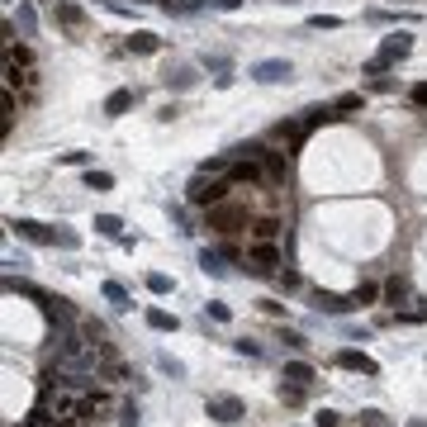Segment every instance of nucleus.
<instances>
[{
	"label": "nucleus",
	"mask_w": 427,
	"mask_h": 427,
	"mask_svg": "<svg viewBox=\"0 0 427 427\" xmlns=\"http://www.w3.org/2000/svg\"><path fill=\"white\" fill-rule=\"evenodd\" d=\"M275 342H285L290 351H304V347H309V337H304V332H295V328H285V323H280V332H275Z\"/></svg>",
	"instance_id": "nucleus-24"
},
{
	"label": "nucleus",
	"mask_w": 427,
	"mask_h": 427,
	"mask_svg": "<svg viewBox=\"0 0 427 427\" xmlns=\"http://www.w3.org/2000/svg\"><path fill=\"white\" fill-rule=\"evenodd\" d=\"M271 138H280V142H300V138H304V124H295V119H280V124L271 128Z\"/></svg>",
	"instance_id": "nucleus-22"
},
{
	"label": "nucleus",
	"mask_w": 427,
	"mask_h": 427,
	"mask_svg": "<svg viewBox=\"0 0 427 427\" xmlns=\"http://www.w3.org/2000/svg\"><path fill=\"white\" fill-rule=\"evenodd\" d=\"M223 261H228V256L214 252V247H205V252H200V271H205V275H214V280H223V275H228V266H223Z\"/></svg>",
	"instance_id": "nucleus-16"
},
{
	"label": "nucleus",
	"mask_w": 427,
	"mask_h": 427,
	"mask_svg": "<svg viewBox=\"0 0 427 427\" xmlns=\"http://www.w3.org/2000/svg\"><path fill=\"white\" fill-rule=\"evenodd\" d=\"M205 228H214V233H237V228H247V209L233 205V200H219V205L205 209Z\"/></svg>",
	"instance_id": "nucleus-2"
},
{
	"label": "nucleus",
	"mask_w": 427,
	"mask_h": 427,
	"mask_svg": "<svg viewBox=\"0 0 427 427\" xmlns=\"http://www.w3.org/2000/svg\"><path fill=\"white\" fill-rule=\"evenodd\" d=\"M328 119H332V110H328V105H314V110H304V119H300V124H304V128H318V124H328Z\"/></svg>",
	"instance_id": "nucleus-27"
},
{
	"label": "nucleus",
	"mask_w": 427,
	"mask_h": 427,
	"mask_svg": "<svg viewBox=\"0 0 427 427\" xmlns=\"http://www.w3.org/2000/svg\"><path fill=\"white\" fill-rule=\"evenodd\" d=\"M147 328H152V332H176V328H181V318L166 314V309H147Z\"/></svg>",
	"instance_id": "nucleus-17"
},
{
	"label": "nucleus",
	"mask_w": 427,
	"mask_h": 427,
	"mask_svg": "<svg viewBox=\"0 0 427 427\" xmlns=\"http://www.w3.org/2000/svg\"><path fill=\"white\" fill-rule=\"evenodd\" d=\"M337 365H342V370H361V375H375V370H380V365L375 361H370V356H365V351H337Z\"/></svg>",
	"instance_id": "nucleus-10"
},
{
	"label": "nucleus",
	"mask_w": 427,
	"mask_h": 427,
	"mask_svg": "<svg viewBox=\"0 0 427 427\" xmlns=\"http://www.w3.org/2000/svg\"><path fill=\"white\" fill-rule=\"evenodd\" d=\"M119 418H124L119 427H138V409H133V404H124V413H119Z\"/></svg>",
	"instance_id": "nucleus-45"
},
{
	"label": "nucleus",
	"mask_w": 427,
	"mask_h": 427,
	"mask_svg": "<svg viewBox=\"0 0 427 427\" xmlns=\"http://www.w3.org/2000/svg\"><path fill=\"white\" fill-rule=\"evenodd\" d=\"M280 399H285V404H304V385H290V380H280Z\"/></svg>",
	"instance_id": "nucleus-34"
},
{
	"label": "nucleus",
	"mask_w": 427,
	"mask_h": 427,
	"mask_svg": "<svg viewBox=\"0 0 427 427\" xmlns=\"http://www.w3.org/2000/svg\"><path fill=\"white\" fill-rule=\"evenodd\" d=\"M252 81H261V86H280V81L295 76V67L285 62V57H266V62H252V72H247Z\"/></svg>",
	"instance_id": "nucleus-5"
},
{
	"label": "nucleus",
	"mask_w": 427,
	"mask_h": 427,
	"mask_svg": "<svg viewBox=\"0 0 427 427\" xmlns=\"http://www.w3.org/2000/svg\"><path fill=\"white\" fill-rule=\"evenodd\" d=\"M314 309H318V314L342 318V314H351V309H361V304H356V300H342V295H328V290H314Z\"/></svg>",
	"instance_id": "nucleus-8"
},
{
	"label": "nucleus",
	"mask_w": 427,
	"mask_h": 427,
	"mask_svg": "<svg viewBox=\"0 0 427 427\" xmlns=\"http://www.w3.org/2000/svg\"><path fill=\"white\" fill-rule=\"evenodd\" d=\"M413 52V33L409 29H394V33H385V43H380V57L394 67V62H404Z\"/></svg>",
	"instance_id": "nucleus-6"
},
{
	"label": "nucleus",
	"mask_w": 427,
	"mask_h": 427,
	"mask_svg": "<svg viewBox=\"0 0 427 427\" xmlns=\"http://www.w3.org/2000/svg\"><path fill=\"white\" fill-rule=\"evenodd\" d=\"M147 290H152V295H171V275H161V271H152V275H147Z\"/></svg>",
	"instance_id": "nucleus-31"
},
{
	"label": "nucleus",
	"mask_w": 427,
	"mask_h": 427,
	"mask_svg": "<svg viewBox=\"0 0 427 427\" xmlns=\"http://www.w3.org/2000/svg\"><path fill=\"white\" fill-rule=\"evenodd\" d=\"M280 380H290V385H304V389H309V385H314V380H318V370H314V365H309V361H285Z\"/></svg>",
	"instance_id": "nucleus-11"
},
{
	"label": "nucleus",
	"mask_w": 427,
	"mask_h": 427,
	"mask_svg": "<svg viewBox=\"0 0 427 427\" xmlns=\"http://www.w3.org/2000/svg\"><path fill=\"white\" fill-rule=\"evenodd\" d=\"M52 19H57V24H67V29H76V24H86V10H81V5H72V0H57V5H52Z\"/></svg>",
	"instance_id": "nucleus-14"
},
{
	"label": "nucleus",
	"mask_w": 427,
	"mask_h": 427,
	"mask_svg": "<svg viewBox=\"0 0 427 427\" xmlns=\"http://www.w3.org/2000/svg\"><path fill=\"white\" fill-rule=\"evenodd\" d=\"M161 47V38L157 33H147V29H138L133 38H128V52H157Z\"/></svg>",
	"instance_id": "nucleus-20"
},
{
	"label": "nucleus",
	"mask_w": 427,
	"mask_h": 427,
	"mask_svg": "<svg viewBox=\"0 0 427 427\" xmlns=\"http://www.w3.org/2000/svg\"><path fill=\"white\" fill-rule=\"evenodd\" d=\"M62 161H67V166H86V161H91V152H62Z\"/></svg>",
	"instance_id": "nucleus-43"
},
{
	"label": "nucleus",
	"mask_w": 427,
	"mask_h": 427,
	"mask_svg": "<svg viewBox=\"0 0 427 427\" xmlns=\"http://www.w3.org/2000/svg\"><path fill=\"white\" fill-rule=\"evenodd\" d=\"M205 67H214V72H228V57H219V52L209 57V52H205Z\"/></svg>",
	"instance_id": "nucleus-46"
},
{
	"label": "nucleus",
	"mask_w": 427,
	"mask_h": 427,
	"mask_svg": "<svg viewBox=\"0 0 427 427\" xmlns=\"http://www.w3.org/2000/svg\"><path fill=\"white\" fill-rule=\"evenodd\" d=\"M361 427H385V413L380 409H361Z\"/></svg>",
	"instance_id": "nucleus-39"
},
{
	"label": "nucleus",
	"mask_w": 427,
	"mask_h": 427,
	"mask_svg": "<svg viewBox=\"0 0 427 427\" xmlns=\"http://www.w3.org/2000/svg\"><path fill=\"white\" fill-rule=\"evenodd\" d=\"M266 161L261 157H233V171H228V181L233 186H266Z\"/></svg>",
	"instance_id": "nucleus-4"
},
{
	"label": "nucleus",
	"mask_w": 427,
	"mask_h": 427,
	"mask_svg": "<svg viewBox=\"0 0 427 427\" xmlns=\"http://www.w3.org/2000/svg\"><path fill=\"white\" fill-rule=\"evenodd\" d=\"M409 427H427V423H409Z\"/></svg>",
	"instance_id": "nucleus-48"
},
{
	"label": "nucleus",
	"mask_w": 427,
	"mask_h": 427,
	"mask_svg": "<svg viewBox=\"0 0 427 427\" xmlns=\"http://www.w3.org/2000/svg\"><path fill=\"white\" fill-rule=\"evenodd\" d=\"M52 247H67V252H72V247H81V233H72V228H57V233H52Z\"/></svg>",
	"instance_id": "nucleus-33"
},
{
	"label": "nucleus",
	"mask_w": 427,
	"mask_h": 427,
	"mask_svg": "<svg viewBox=\"0 0 427 427\" xmlns=\"http://www.w3.org/2000/svg\"><path fill=\"white\" fill-rule=\"evenodd\" d=\"M19 29H24V38H33V29H38V19H33V10H19Z\"/></svg>",
	"instance_id": "nucleus-41"
},
{
	"label": "nucleus",
	"mask_w": 427,
	"mask_h": 427,
	"mask_svg": "<svg viewBox=\"0 0 427 427\" xmlns=\"http://www.w3.org/2000/svg\"><path fill=\"white\" fill-rule=\"evenodd\" d=\"M161 81H166V91H195V86H200V72H195V67H171Z\"/></svg>",
	"instance_id": "nucleus-9"
},
{
	"label": "nucleus",
	"mask_w": 427,
	"mask_h": 427,
	"mask_svg": "<svg viewBox=\"0 0 427 427\" xmlns=\"http://www.w3.org/2000/svg\"><path fill=\"white\" fill-rule=\"evenodd\" d=\"M409 95H413V105H423V110H427V81H418Z\"/></svg>",
	"instance_id": "nucleus-44"
},
{
	"label": "nucleus",
	"mask_w": 427,
	"mask_h": 427,
	"mask_svg": "<svg viewBox=\"0 0 427 427\" xmlns=\"http://www.w3.org/2000/svg\"><path fill=\"white\" fill-rule=\"evenodd\" d=\"M166 15H200V0H161Z\"/></svg>",
	"instance_id": "nucleus-26"
},
{
	"label": "nucleus",
	"mask_w": 427,
	"mask_h": 427,
	"mask_svg": "<svg viewBox=\"0 0 427 427\" xmlns=\"http://www.w3.org/2000/svg\"><path fill=\"white\" fill-rule=\"evenodd\" d=\"M219 5H223V10H233V5H237V0H219Z\"/></svg>",
	"instance_id": "nucleus-47"
},
{
	"label": "nucleus",
	"mask_w": 427,
	"mask_h": 427,
	"mask_svg": "<svg viewBox=\"0 0 427 427\" xmlns=\"http://www.w3.org/2000/svg\"><path fill=\"white\" fill-rule=\"evenodd\" d=\"M337 24H342L337 15H314V19H309V29H337Z\"/></svg>",
	"instance_id": "nucleus-42"
},
{
	"label": "nucleus",
	"mask_w": 427,
	"mask_h": 427,
	"mask_svg": "<svg viewBox=\"0 0 427 427\" xmlns=\"http://www.w3.org/2000/svg\"><path fill=\"white\" fill-rule=\"evenodd\" d=\"M275 266H280V247L275 242H252V275H275Z\"/></svg>",
	"instance_id": "nucleus-7"
},
{
	"label": "nucleus",
	"mask_w": 427,
	"mask_h": 427,
	"mask_svg": "<svg viewBox=\"0 0 427 427\" xmlns=\"http://www.w3.org/2000/svg\"><path fill=\"white\" fill-rule=\"evenodd\" d=\"M105 300H110L114 309H133V295H128L119 280H105Z\"/></svg>",
	"instance_id": "nucleus-21"
},
{
	"label": "nucleus",
	"mask_w": 427,
	"mask_h": 427,
	"mask_svg": "<svg viewBox=\"0 0 427 427\" xmlns=\"http://www.w3.org/2000/svg\"><path fill=\"white\" fill-rule=\"evenodd\" d=\"M133 100H138V91H110V100H105V114H110V119H119V114H124Z\"/></svg>",
	"instance_id": "nucleus-18"
},
{
	"label": "nucleus",
	"mask_w": 427,
	"mask_h": 427,
	"mask_svg": "<svg viewBox=\"0 0 427 427\" xmlns=\"http://www.w3.org/2000/svg\"><path fill=\"white\" fill-rule=\"evenodd\" d=\"M209 318H214V323H228V318H233V309H228V304H219V300H214V304H209Z\"/></svg>",
	"instance_id": "nucleus-40"
},
{
	"label": "nucleus",
	"mask_w": 427,
	"mask_h": 427,
	"mask_svg": "<svg viewBox=\"0 0 427 427\" xmlns=\"http://www.w3.org/2000/svg\"><path fill=\"white\" fill-rule=\"evenodd\" d=\"M200 171H205V176H228V171H233V157H205V161H200Z\"/></svg>",
	"instance_id": "nucleus-25"
},
{
	"label": "nucleus",
	"mask_w": 427,
	"mask_h": 427,
	"mask_svg": "<svg viewBox=\"0 0 427 427\" xmlns=\"http://www.w3.org/2000/svg\"><path fill=\"white\" fill-rule=\"evenodd\" d=\"M228 186H233V181H219V176L195 171V176H190V186H186V200L209 209V205H219V200H228Z\"/></svg>",
	"instance_id": "nucleus-1"
},
{
	"label": "nucleus",
	"mask_w": 427,
	"mask_h": 427,
	"mask_svg": "<svg viewBox=\"0 0 427 427\" xmlns=\"http://www.w3.org/2000/svg\"><path fill=\"white\" fill-rule=\"evenodd\" d=\"M261 161H266V171L275 176V181H285V176H290V161H285L280 152H266V157H261Z\"/></svg>",
	"instance_id": "nucleus-29"
},
{
	"label": "nucleus",
	"mask_w": 427,
	"mask_h": 427,
	"mask_svg": "<svg viewBox=\"0 0 427 427\" xmlns=\"http://www.w3.org/2000/svg\"><path fill=\"white\" fill-rule=\"evenodd\" d=\"M409 295H413V285L404 280V275H389V280H385V304H409Z\"/></svg>",
	"instance_id": "nucleus-15"
},
{
	"label": "nucleus",
	"mask_w": 427,
	"mask_h": 427,
	"mask_svg": "<svg viewBox=\"0 0 427 427\" xmlns=\"http://www.w3.org/2000/svg\"><path fill=\"white\" fill-rule=\"evenodd\" d=\"M24 427H57V418H52V413H47L43 404H33V413L24 418Z\"/></svg>",
	"instance_id": "nucleus-28"
},
{
	"label": "nucleus",
	"mask_w": 427,
	"mask_h": 427,
	"mask_svg": "<svg viewBox=\"0 0 427 427\" xmlns=\"http://www.w3.org/2000/svg\"><path fill=\"white\" fill-rule=\"evenodd\" d=\"M247 228H252V242H275V237H280V219H275V214H266V219H252Z\"/></svg>",
	"instance_id": "nucleus-13"
},
{
	"label": "nucleus",
	"mask_w": 427,
	"mask_h": 427,
	"mask_svg": "<svg viewBox=\"0 0 427 427\" xmlns=\"http://www.w3.org/2000/svg\"><path fill=\"white\" fill-rule=\"evenodd\" d=\"M10 228H15L19 237H29V242H38V247H47V242H52V233H47L43 223H33V219H10Z\"/></svg>",
	"instance_id": "nucleus-12"
},
{
	"label": "nucleus",
	"mask_w": 427,
	"mask_h": 427,
	"mask_svg": "<svg viewBox=\"0 0 427 427\" xmlns=\"http://www.w3.org/2000/svg\"><path fill=\"white\" fill-rule=\"evenodd\" d=\"M233 351H237V356H252V361H261V342H252V337H237Z\"/></svg>",
	"instance_id": "nucleus-32"
},
{
	"label": "nucleus",
	"mask_w": 427,
	"mask_h": 427,
	"mask_svg": "<svg viewBox=\"0 0 427 427\" xmlns=\"http://www.w3.org/2000/svg\"><path fill=\"white\" fill-rule=\"evenodd\" d=\"M314 427H342V413H332V409H318V413H314Z\"/></svg>",
	"instance_id": "nucleus-35"
},
{
	"label": "nucleus",
	"mask_w": 427,
	"mask_h": 427,
	"mask_svg": "<svg viewBox=\"0 0 427 427\" xmlns=\"http://www.w3.org/2000/svg\"><path fill=\"white\" fill-rule=\"evenodd\" d=\"M205 413L209 418H214V423H223V427H233V423H242V418H247V404H242V399L237 394H214L205 404Z\"/></svg>",
	"instance_id": "nucleus-3"
},
{
	"label": "nucleus",
	"mask_w": 427,
	"mask_h": 427,
	"mask_svg": "<svg viewBox=\"0 0 427 427\" xmlns=\"http://www.w3.org/2000/svg\"><path fill=\"white\" fill-rule=\"evenodd\" d=\"M275 285H280L285 295H290V290H300V271H275Z\"/></svg>",
	"instance_id": "nucleus-37"
},
{
	"label": "nucleus",
	"mask_w": 427,
	"mask_h": 427,
	"mask_svg": "<svg viewBox=\"0 0 427 427\" xmlns=\"http://www.w3.org/2000/svg\"><path fill=\"white\" fill-rule=\"evenodd\" d=\"M95 233L100 237H114V242H119V237H124V223L114 219V214H95V223H91Z\"/></svg>",
	"instance_id": "nucleus-19"
},
{
	"label": "nucleus",
	"mask_w": 427,
	"mask_h": 427,
	"mask_svg": "<svg viewBox=\"0 0 427 427\" xmlns=\"http://www.w3.org/2000/svg\"><path fill=\"white\" fill-rule=\"evenodd\" d=\"M380 295H385V285H375V280H361L356 290H351V300H356V304H375Z\"/></svg>",
	"instance_id": "nucleus-23"
},
{
	"label": "nucleus",
	"mask_w": 427,
	"mask_h": 427,
	"mask_svg": "<svg viewBox=\"0 0 427 427\" xmlns=\"http://www.w3.org/2000/svg\"><path fill=\"white\" fill-rule=\"evenodd\" d=\"M332 110H342V114H351V110H361V95L356 91H347V95H337V105Z\"/></svg>",
	"instance_id": "nucleus-36"
},
{
	"label": "nucleus",
	"mask_w": 427,
	"mask_h": 427,
	"mask_svg": "<svg viewBox=\"0 0 427 427\" xmlns=\"http://www.w3.org/2000/svg\"><path fill=\"white\" fill-rule=\"evenodd\" d=\"M86 190H114V176L110 171H95V166H91V171H86Z\"/></svg>",
	"instance_id": "nucleus-30"
},
{
	"label": "nucleus",
	"mask_w": 427,
	"mask_h": 427,
	"mask_svg": "<svg viewBox=\"0 0 427 427\" xmlns=\"http://www.w3.org/2000/svg\"><path fill=\"white\" fill-rule=\"evenodd\" d=\"M157 365H161V370H166L171 380H181V375H186V365L176 361V356H157Z\"/></svg>",
	"instance_id": "nucleus-38"
}]
</instances>
